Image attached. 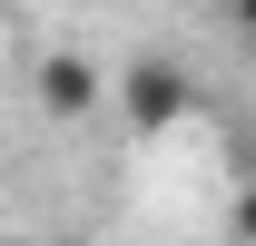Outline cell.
Instances as JSON below:
<instances>
[{
  "instance_id": "obj_1",
  "label": "cell",
  "mask_w": 256,
  "mask_h": 246,
  "mask_svg": "<svg viewBox=\"0 0 256 246\" xmlns=\"http://www.w3.org/2000/svg\"><path fill=\"white\" fill-rule=\"evenodd\" d=\"M188 69H178V60H128L118 69V118L128 128H178V118H188Z\"/></svg>"
},
{
  "instance_id": "obj_2",
  "label": "cell",
  "mask_w": 256,
  "mask_h": 246,
  "mask_svg": "<svg viewBox=\"0 0 256 246\" xmlns=\"http://www.w3.org/2000/svg\"><path fill=\"white\" fill-rule=\"evenodd\" d=\"M30 98H40V118H89V108H108V79H98L79 50H50V60L30 69Z\"/></svg>"
},
{
  "instance_id": "obj_3",
  "label": "cell",
  "mask_w": 256,
  "mask_h": 246,
  "mask_svg": "<svg viewBox=\"0 0 256 246\" xmlns=\"http://www.w3.org/2000/svg\"><path fill=\"white\" fill-rule=\"evenodd\" d=\"M236 246H256V187H236Z\"/></svg>"
},
{
  "instance_id": "obj_4",
  "label": "cell",
  "mask_w": 256,
  "mask_h": 246,
  "mask_svg": "<svg viewBox=\"0 0 256 246\" xmlns=\"http://www.w3.org/2000/svg\"><path fill=\"white\" fill-rule=\"evenodd\" d=\"M226 10H236V30H246V40H256V0H226Z\"/></svg>"
}]
</instances>
